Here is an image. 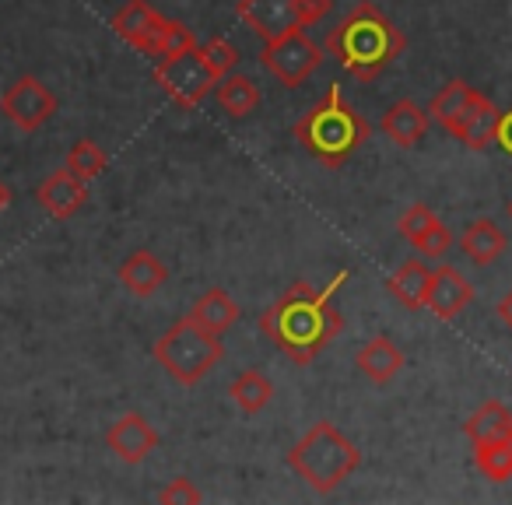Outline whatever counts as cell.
Here are the masks:
<instances>
[{
	"mask_svg": "<svg viewBox=\"0 0 512 505\" xmlns=\"http://www.w3.org/2000/svg\"><path fill=\"white\" fill-rule=\"evenodd\" d=\"M498 106L488 99V95H481L477 92L474 95V106L467 109V116H463V123H460V130H456V141L463 144V148H470V151H481V148H488L491 141H495V127H498Z\"/></svg>",
	"mask_w": 512,
	"mask_h": 505,
	"instance_id": "cell-18",
	"label": "cell"
},
{
	"mask_svg": "<svg viewBox=\"0 0 512 505\" xmlns=\"http://www.w3.org/2000/svg\"><path fill=\"white\" fill-rule=\"evenodd\" d=\"M190 46H197V36H193V29L186 22H179V18H169V29H165V43H162V57H169V53H179V50H190Z\"/></svg>",
	"mask_w": 512,
	"mask_h": 505,
	"instance_id": "cell-30",
	"label": "cell"
},
{
	"mask_svg": "<svg viewBox=\"0 0 512 505\" xmlns=\"http://www.w3.org/2000/svg\"><path fill=\"white\" fill-rule=\"evenodd\" d=\"M428 123H432L428 109H421L414 99H400L383 113L379 130H383V134L390 137L397 148H418V144L425 141V134H428Z\"/></svg>",
	"mask_w": 512,
	"mask_h": 505,
	"instance_id": "cell-16",
	"label": "cell"
},
{
	"mask_svg": "<svg viewBox=\"0 0 512 505\" xmlns=\"http://www.w3.org/2000/svg\"><path fill=\"white\" fill-rule=\"evenodd\" d=\"M106 446H109V453H116L123 463H134L137 467V463H144L158 446H162V435L155 432V425H151L144 414L130 411L109 425Z\"/></svg>",
	"mask_w": 512,
	"mask_h": 505,
	"instance_id": "cell-10",
	"label": "cell"
},
{
	"mask_svg": "<svg viewBox=\"0 0 512 505\" xmlns=\"http://www.w3.org/2000/svg\"><path fill=\"white\" fill-rule=\"evenodd\" d=\"M460 246H463V253L470 257V264L488 267V264H495V260L502 257L509 242H505V232L495 225V221L477 218V221H470V225L463 228Z\"/></svg>",
	"mask_w": 512,
	"mask_h": 505,
	"instance_id": "cell-20",
	"label": "cell"
},
{
	"mask_svg": "<svg viewBox=\"0 0 512 505\" xmlns=\"http://www.w3.org/2000/svg\"><path fill=\"white\" fill-rule=\"evenodd\" d=\"M36 200H39V207H43V211L50 214L53 221H67V218H74L81 207H85L88 183H85V179H78L64 165V169L50 172V176L39 183Z\"/></svg>",
	"mask_w": 512,
	"mask_h": 505,
	"instance_id": "cell-14",
	"label": "cell"
},
{
	"mask_svg": "<svg viewBox=\"0 0 512 505\" xmlns=\"http://www.w3.org/2000/svg\"><path fill=\"white\" fill-rule=\"evenodd\" d=\"M116 278H120V285L127 288L134 299H151L158 288H165L169 271H165V264L151 249H134V253L116 267Z\"/></svg>",
	"mask_w": 512,
	"mask_h": 505,
	"instance_id": "cell-17",
	"label": "cell"
},
{
	"mask_svg": "<svg viewBox=\"0 0 512 505\" xmlns=\"http://www.w3.org/2000/svg\"><path fill=\"white\" fill-rule=\"evenodd\" d=\"M470 442H491V439H509L512 435V411L502 404V400H488L481 404L463 425Z\"/></svg>",
	"mask_w": 512,
	"mask_h": 505,
	"instance_id": "cell-24",
	"label": "cell"
},
{
	"mask_svg": "<svg viewBox=\"0 0 512 505\" xmlns=\"http://www.w3.org/2000/svg\"><path fill=\"white\" fill-rule=\"evenodd\" d=\"M404 50L407 36L372 0H358L323 39V53L334 57L355 81H376Z\"/></svg>",
	"mask_w": 512,
	"mask_h": 505,
	"instance_id": "cell-2",
	"label": "cell"
},
{
	"mask_svg": "<svg viewBox=\"0 0 512 505\" xmlns=\"http://www.w3.org/2000/svg\"><path fill=\"white\" fill-rule=\"evenodd\" d=\"M404 362H407L404 351H400L386 334L369 337V341H365L362 348H358V355H355L358 372H362V376L369 379V383H376V386H390L393 379L400 376Z\"/></svg>",
	"mask_w": 512,
	"mask_h": 505,
	"instance_id": "cell-15",
	"label": "cell"
},
{
	"mask_svg": "<svg viewBox=\"0 0 512 505\" xmlns=\"http://www.w3.org/2000/svg\"><path fill=\"white\" fill-rule=\"evenodd\" d=\"M151 355L179 386H197L225 358V344H221V334H211L193 316H183L158 337Z\"/></svg>",
	"mask_w": 512,
	"mask_h": 505,
	"instance_id": "cell-5",
	"label": "cell"
},
{
	"mask_svg": "<svg viewBox=\"0 0 512 505\" xmlns=\"http://www.w3.org/2000/svg\"><path fill=\"white\" fill-rule=\"evenodd\" d=\"M214 99H218V106L225 109L232 120H246V116H253L256 109H260V102H264V95H260V85H256L249 74H225V78L218 81V88H214Z\"/></svg>",
	"mask_w": 512,
	"mask_h": 505,
	"instance_id": "cell-21",
	"label": "cell"
},
{
	"mask_svg": "<svg viewBox=\"0 0 512 505\" xmlns=\"http://www.w3.org/2000/svg\"><path fill=\"white\" fill-rule=\"evenodd\" d=\"M495 144L505 151V155H512V109H505V113L498 116V127H495Z\"/></svg>",
	"mask_w": 512,
	"mask_h": 505,
	"instance_id": "cell-32",
	"label": "cell"
},
{
	"mask_svg": "<svg viewBox=\"0 0 512 505\" xmlns=\"http://www.w3.org/2000/svg\"><path fill=\"white\" fill-rule=\"evenodd\" d=\"M474 463L488 481L502 484L512 477V435L509 439L474 442Z\"/></svg>",
	"mask_w": 512,
	"mask_h": 505,
	"instance_id": "cell-26",
	"label": "cell"
},
{
	"mask_svg": "<svg viewBox=\"0 0 512 505\" xmlns=\"http://www.w3.org/2000/svg\"><path fill=\"white\" fill-rule=\"evenodd\" d=\"M200 488L190 481V477H172L162 491H158V502L162 505H197L200 502Z\"/></svg>",
	"mask_w": 512,
	"mask_h": 505,
	"instance_id": "cell-29",
	"label": "cell"
},
{
	"mask_svg": "<svg viewBox=\"0 0 512 505\" xmlns=\"http://www.w3.org/2000/svg\"><path fill=\"white\" fill-rule=\"evenodd\" d=\"M165 29H169V18L158 15L148 0H127L113 15V32L144 57H162Z\"/></svg>",
	"mask_w": 512,
	"mask_h": 505,
	"instance_id": "cell-9",
	"label": "cell"
},
{
	"mask_svg": "<svg viewBox=\"0 0 512 505\" xmlns=\"http://www.w3.org/2000/svg\"><path fill=\"white\" fill-rule=\"evenodd\" d=\"M57 106L60 102L53 88H46L36 74H22L0 92V113L25 134H36L43 123H50L57 116Z\"/></svg>",
	"mask_w": 512,
	"mask_h": 505,
	"instance_id": "cell-8",
	"label": "cell"
},
{
	"mask_svg": "<svg viewBox=\"0 0 512 505\" xmlns=\"http://www.w3.org/2000/svg\"><path fill=\"white\" fill-rule=\"evenodd\" d=\"M474 302V285L456 271L453 264H442L432 271V285H428L425 309L435 320H456L463 309Z\"/></svg>",
	"mask_w": 512,
	"mask_h": 505,
	"instance_id": "cell-13",
	"label": "cell"
},
{
	"mask_svg": "<svg viewBox=\"0 0 512 505\" xmlns=\"http://www.w3.org/2000/svg\"><path fill=\"white\" fill-rule=\"evenodd\" d=\"M200 53H204V60L211 64V71L218 74V78H225V74H232L235 67H239V50H235V46L228 43V39H221V36L200 43Z\"/></svg>",
	"mask_w": 512,
	"mask_h": 505,
	"instance_id": "cell-28",
	"label": "cell"
},
{
	"mask_svg": "<svg viewBox=\"0 0 512 505\" xmlns=\"http://www.w3.org/2000/svg\"><path fill=\"white\" fill-rule=\"evenodd\" d=\"M323 57H327V53L306 36V29H292V32H285V36L264 43L260 64H264V71L271 74L278 85L302 88L323 67Z\"/></svg>",
	"mask_w": 512,
	"mask_h": 505,
	"instance_id": "cell-7",
	"label": "cell"
},
{
	"mask_svg": "<svg viewBox=\"0 0 512 505\" xmlns=\"http://www.w3.org/2000/svg\"><path fill=\"white\" fill-rule=\"evenodd\" d=\"M288 467L299 481H306L316 495L337 491L358 467L362 453L358 446L334 425V421H316L292 449H288Z\"/></svg>",
	"mask_w": 512,
	"mask_h": 505,
	"instance_id": "cell-4",
	"label": "cell"
},
{
	"mask_svg": "<svg viewBox=\"0 0 512 505\" xmlns=\"http://www.w3.org/2000/svg\"><path fill=\"white\" fill-rule=\"evenodd\" d=\"M505 214H509V218H512V200H509V204H505Z\"/></svg>",
	"mask_w": 512,
	"mask_h": 505,
	"instance_id": "cell-35",
	"label": "cell"
},
{
	"mask_svg": "<svg viewBox=\"0 0 512 505\" xmlns=\"http://www.w3.org/2000/svg\"><path fill=\"white\" fill-rule=\"evenodd\" d=\"M474 95H477V88H470L467 81H460V78L446 81V85L439 88V95L432 99V106H428V116H432L446 134H456L463 116H467V109L474 106Z\"/></svg>",
	"mask_w": 512,
	"mask_h": 505,
	"instance_id": "cell-19",
	"label": "cell"
},
{
	"mask_svg": "<svg viewBox=\"0 0 512 505\" xmlns=\"http://www.w3.org/2000/svg\"><path fill=\"white\" fill-rule=\"evenodd\" d=\"M235 11H239L242 25H249V32H256L264 43L292 29H302L299 0H239Z\"/></svg>",
	"mask_w": 512,
	"mask_h": 505,
	"instance_id": "cell-12",
	"label": "cell"
},
{
	"mask_svg": "<svg viewBox=\"0 0 512 505\" xmlns=\"http://www.w3.org/2000/svg\"><path fill=\"white\" fill-rule=\"evenodd\" d=\"M495 313H498V320L505 323V330H509V334H512V288H509V292L502 295V299H498Z\"/></svg>",
	"mask_w": 512,
	"mask_h": 505,
	"instance_id": "cell-33",
	"label": "cell"
},
{
	"mask_svg": "<svg viewBox=\"0 0 512 505\" xmlns=\"http://www.w3.org/2000/svg\"><path fill=\"white\" fill-rule=\"evenodd\" d=\"M228 397H232V404L239 407L242 414H260L274 400V383L260 369H246L232 379Z\"/></svg>",
	"mask_w": 512,
	"mask_h": 505,
	"instance_id": "cell-25",
	"label": "cell"
},
{
	"mask_svg": "<svg viewBox=\"0 0 512 505\" xmlns=\"http://www.w3.org/2000/svg\"><path fill=\"white\" fill-rule=\"evenodd\" d=\"M190 316L200 323V327L211 330V334H225V330H232L235 323H239L242 309H239V302L225 292V288H207V292L193 302Z\"/></svg>",
	"mask_w": 512,
	"mask_h": 505,
	"instance_id": "cell-23",
	"label": "cell"
},
{
	"mask_svg": "<svg viewBox=\"0 0 512 505\" xmlns=\"http://www.w3.org/2000/svg\"><path fill=\"white\" fill-rule=\"evenodd\" d=\"M397 232L418 249L421 257H446L453 246V232L428 204H411L397 221Z\"/></svg>",
	"mask_w": 512,
	"mask_h": 505,
	"instance_id": "cell-11",
	"label": "cell"
},
{
	"mask_svg": "<svg viewBox=\"0 0 512 505\" xmlns=\"http://www.w3.org/2000/svg\"><path fill=\"white\" fill-rule=\"evenodd\" d=\"M372 127L365 123V116L344 99L341 88H327L320 102L313 109H306V116H299L295 123V141L316 158V162L341 169L365 141H369Z\"/></svg>",
	"mask_w": 512,
	"mask_h": 505,
	"instance_id": "cell-3",
	"label": "cell"
},
{
	"mask_svg": "<svg viewBox=\"0 0 512 505\" xmlns=\"http://www.w3.org/2000/svg\"><path fill=\"white\" fill-rule=\"evenodd\" d=\"M11 200H15V193H11V186L4 183V179H0V214L8 211V207H11Z\"/></svg>",
	"mask_w": 512,
	"mask_h": 505,
	"instance_id": "cell-34",
	"label": "cell"
},
{
	"mask_svg": "<svg viewBox=\"0 0 512 505\" xmlns=\"http://www.w3.org/2000/svg\"><path fill=\"white\" fill-rule=\"evenodd\" d=\"M67 169L74 172L78 179H85V183H92V179H99L102 172H106L109 158L106 151L99 148V144L92 141V137H81V141L71 144V151H67Z\"/></svg>",
	"mask_w": 512,
	"mask_h": 505,
	"instance_id": "cell-27",
	"label": "cell"
},
{
	"mask_svg": "<svg viewBox=\"0 0 512 505\" xmlns=\"http://www.w3.org/2000/svg\"><path fill=\"white\" fill-rule=\"evenodd\" d=\"M428 285H432V271H428V267L414 257V260L400 264L397 271L390 274V281H386V292H390L404 309H414V313H418V309H425Z\"/></svg>",
	"mask_w": 512,
	"mask_h": 505,
	"instance_id": "cell-22",
	"label": "cell"
},
{
	"mask_svg": "<svg viewBox=\"0 0 512 505\" xmlns=\"http://www.w3.org/2000/svg\"><path fill=\"white\" fill-rule=\"evenodd\" d=\"M348 271H337V278L327 288H313L309 281H295L267 313L260 316L264 337L288 355L295 365H309L320 358V351L330 341H337L344 330V316L337 313L334 295L348 281Z\"/></svg>",
	"mask_w": 512,
	"mask_h": 505,
	"instance_id": "cell-1",
	"label": "cell"
},
{
	"mask_svg": "<svg viewBox=\"0 0 512 505\" xmlns=\"http://www.w3.org/2000/svg\"><path fill=\"white\" fill-rule=\"evenodd\" d=\"M218 81L221 78L211 71L200 46H190V50H179L155 60V85L179 109H197L218 88Z\"/></svg>",
	"mask_w": 512,
	"mask_h": 505,
	"instance_id": "cell-6",
	"label": "cell"
},
{
	"mask_svg": "<svg viewBox=\"0 0 512 505\" xmlns=\"http://www.w3.org/2000/svg\"><path fill=\"white\" fill-rule=\"evenodd\" d=\"M330 8H334V0H299V22H302V29L323 22V18L330 15Z\"/></svg>",
	"mask_w": 512,
	"mask_h": 505,
	"instance_id": "cell-31",
	"label": "cell"
}]
</instances>
